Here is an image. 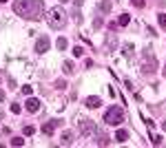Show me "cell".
Wrapping results in <instances>:
<instances>
[{
  "instance_id": "cell-10",
  "label": "cell",
  "mask_w": 166,
  "mask_h": 148,
  "mask_svg": "<svg viewBox=\"0 0 166 148\" xmlns=\"http://www.w3.org/2000/svg\"><path fill=\"white\" fill-rule=\"evenodd\" d=\"M69 144H73V133L71 131H64L62 133V146H69Z\"/></svg>"
},
{
  "instance_id": "cell-1",
  "label": "cell",
  "mask_w": 166,
  "mask_h": 148,
  "mask_svg": "<svg viewBox=\"0 0 166 148\" xmlns=\"http://www.w3.org/2000/svg\"><path fill=\"white\" fill-rule=\"evenodd\" d=\"M13 11L18 16L27 18V20H40L42 11H44V2L42 0H16Z\"/></svg>"
},
{
  "instance_id": "cell-9",
  "label": "cell",
  "mask_w": 166,
  "mask_h": 148,
  "mask_svg": "<svg viewBox=\"0 0 166 148\" xmlns=\"http://www.w3.org/2000/svg\"><path fill=\"white\" fill-rule=\"evenodd\" d=\"M27 110H29V113H38V110H40V99H29V102H27Z\"/></svg>"
},
{
  "instance_id": "cell-24",
  "label": "cell",
  "mask_w": 166,
  "mask_h": 148,
  "mask_svg": "<svg viewBox=\"0 0 166 148\" xmlns=\"http://www.w3.org/2000/svg\"><path fill=\"white\" fill-rule=\"evenodd\" d=\"M11 113H20V104H18V102L11 104Z\"/></svg>"
},
{
  "instance_id": "cell-30",
  "label": "cell",
  "mask_w": 166,
  "mask_h": 148,
  "mask_svg": "<svg viewBox=\"0 0 166 148\" xmlns=\"http://www.w3.org/2000/svg\"><path fill=\"white\" fill-rule=\"evenodd\" d=\"M164 71H166V69H164Z\"/></svg>"
},
{
  "instance_id": "cell-13",
  "label": "cell",
  "mask_w": 166,
  "mask_h": 148,
  "mask_svg": "<svg viewBox=\"0 0 166 148\" xmlns=\"http://www.w3.org/2000/svg\"><path fill=\"white\" fill-rule=\"evenodd\" d=\"M67 44H69V42H67V38H58V42H55V47H58L60 51H64V49H67Z\"/></svg>"
},
{
  "instance_id": "cell-11",
  "label": "cell",
  "mask_w": 166,
  "mask_h": 148,
  "mask_svg": "<svg viewBox=\"0 0 166 148\" xmlns=\"http://www.w3.org/2000/svg\"><path fill=\"white\" fill-rule=\"evenodd\" d=\"M73 69H76V67H73V62H64V64H62L64 75H71V73H73Z\"/></svg>"
},
{
  "instance_id": "cell-6",
  "label": "cell",
  "mask_w": 166,
  "mask_h": 148,
  "mask_svg": "<svg viewBox=\"0 0 166 148\" xmlns=\"http://www.w3.org/2000/svg\"><path fill=\"white\" fill-rule=\"evenodd\" d=\"M51 47V40L47 38V35H40L38 40H35V53H47Z\"/></svg>"
},
{
  "instance_id": "cell-19",
  "label": "cell",
  "mask_w": 166,
  "mask_h": 148,
  "mask_svg": "<svg viewBox=\"0 0 166 148\" xmlns=\"http://www.w3.org/2000/svg\"><path fill=\"white\" fill-rule=\"evenodd\" d=\"M24 144V139H20V137H13L11 139V146H22Z\"/></svg>"
},
{
  "instance_id": "cell-25",
  "label": "cell",
  "mask_w": 166,
  "mask_h": 148,
  "mask_svg": "<svg viewBox=\"0 0 166 148\" xmlns=\"http://www.w3.org/2000/svg\"><path fill=\"white\" fill-rule=\"evenodd\" d=\"M93 27H95V29H100V27H102V18H95V22H93Z\"/></svg>"
},
{
  "instance_id": "cell-5",
  "label": "cell",
  "mask_w": 166,
  "mask_h": 148,
  "mask_svg": "<svg viewBox=\"0 0 166 148\" xmlns=\"http://www.w3.org/2000/svg\"><path fill=\"white\" fill-rule=\"evenodd\" d=\"M95 131H98V128H95V124L91 122V119H82V122H80V133L84 135V137H89V135H93Z\"/></svg>"
},
{
  "instance_id": "cell-2",
  "label": "cell",
  "mask_w": 166,
  "mask_h": 148,
  "mask_svg": "<svg viewBox=\"0 0 166 148\" xmlns=\"http://www.w3.org/2000/svg\"><path fill=\"white\" fill-rule=\"evenodd\" d=\"M104 122H106L109 126H120V124L124 122V108L117 106V104L109 106L106 113H104Z\"/></svg>"
},
{
  "instance_id": "cell-23",
  "label": "cell",
  "mask_w": 166,
  "mask_h": 148,
  "mask_svg": "<svg viewBox=\"0 0 166 148\" xmlns=\"http://www.w3.org/2000/svg\"><path fill=\"white\" fill-rule=\"evenodd\" d=\"M131 2H133V7H137V9L144 7V0H131Z\"/></svg>"
},
{
  "instance_id": "cell-26",
  "label": "cell",
  "mask_w": 166,
  "mask_h": 148,
  "mask_svg": "<svg viewBox=\"0 0 166 148\" xmlns=\"http://www.w3.org/2000/svg\"><path fill=\"white\" fill-rule=\"evenodd\" d=\"M64 86H67V84H64V80H58V82H55V88H64Z\"/></svg>"
},
{
  "instance_id": "cell-17",
  "label": "cell",
  "mask_w": 166,
  "mask_h": 148,
  "mask_svg": "<svg viewBox=\"0 0 166 148\" xmlns=\"http://www.w3.org/2000/svg\"><path fill=\"white\" fill-rule=\"evenodd\" d=\"M106 144H109V137L100 135V137H98V146H106Z\"/></svg>"
},
{
  "instance_id": "cell-16",
  "label": "cell",
  "mask_w": 166,
  "mask_h": 148,
  "mask_svg": "<svg viewBox=\"0 0 166 148\" xmlns=\"http://www.w3.org/2000/svg\"><path fill=\"white\" fill-rule=\"evenodd\" d=\"M157 22H160L162 29H166V13H160V16H157Z\"/></svg>"
},
{
  "instance_id": "cell-22",
  "label": "cell",
  "mask_w": 166,
  "mask_h": 148,
  "mask_svg": "<svg viewBox=\"0 0 166 148\" xmlns=\"http://www.w3.org/2000/svg\"><path fill=\"white\" fill-rule=\"evenodd\" d=\"M82 53H84V49H82V47H76V49H73V55H76V58H80Z\"/></svg>"
},
{
  "instance_id": "cell-21",
  "label": "cell",
  "mask_w": 166,
  "mask_h": 148,
  "mask_svg": "<svg viewBox=\"0 0 166 148\" xmlns=\"http://www.w3.org/2000/svg\"><path fill=\"white\" fill-rule=\"evenodd\" d=\"M22 133H24V135H33V133H35V128H33V126H24V131H22Z\"/></svg>"
},
{
  "instance_id": "cell-7",
  "label": "cell",
  "mask_w": 166,
  "mask_h": 148,
  "mask_svg": "<svg viewBox=\"0 0 166 148\" xmlns=\"http://www.w3.org/2000/svg\"><path fill=\"white\" fill-rule=\"evenodd\" d=\"M55 128H58V119H51V122H47V124L42 126V133L44 135H53Z\"/></svg>"
},
{
  "instance_id": "cell-12",
  "label": "cell",
  "mask_w": 166,
  "mask_h": 148,
  "mask_svg": "<svg viewBox=\"0 0 166 148\" xmlns=\"http://www.w3.org/2000/svg\"><path fill=\"white\" fill-rule=\"evenodd\" d=\"M115 137H117V142H122V144H124V142L128 139V133H126V131H122V128H120V131L115 133Z\"/></svg>"
},
{
  "instance_id": "cell-28",
  "label": "cell",
  "mask_w": 166,
  "mask_h": 148,
  "mask_svg": "<svg viewBox=\"0 0 166 148\" xmlns=\"http://www.w3.org/2000/svg\"><path fill=\"white\" fill-rule=\"evenodd\" d=\"M0 102H5V93H2V91H0Z\"/></svg>"
},
{
  "instance_id": "cell-20",
  "label": "cell",
  "mask_w": 166,
  "mask_h": 148,
  "mask_svg": "<svg viewBox=\"0 0 166 148\" xmlns=\"http://www.w3.org/2000/svg\"><path fill=\"white\" fill-rule=\"evenodd\" d=\"M22 93H24V95H31V93H33V86H29V84L22 86Z\"/></svg>"
},
{
  "instance_id": "cell-27",
  "label": "cell",
  "mask_w": 166,
  "mask_h": 148,
  "mask_svg": "<svg viewBox=\"0 0 166 148\" xmlns=\"http://www.w3.org/2000/svg\"><path fill=\"white\" fill-rule=\"evenodd\" d=\"M82 2H84V0H73V5H76V7H80Z\"/></svg>"
},
{
  "instance_id": "cell-18",
  "label": "cell",
  "mask_w": 166,
  "mask_h": 148,
  "mask_svg": "<svg viewBox=\"0 0 166 148\" xmlns=\"http://www.w3.org/2000/svg\"><path fill=\"white\" fill-rule=\"evenodd\" d=\"M106 49H109V51H113V49H115V38H113V35L109 38V44H106Z\"/></svg>"
},
{
  "instance_id": "cell-14",
  "label": "cell",
  "mask_w": 166,
  "mask_h": 148,
  "mask_svg": "<svg viewBox=\"0 0 166 148\" xmlns=\"http://www.w3.org/2000/svg\"><path fill=\"white\" fill-rule=\"evenodd\" d=\"M128 22H131V16H128V13H122V16H120V24H122V27H126Z\"/></svg>"
},
{
  "instance_id": "cell-4",
  "label": "cell",
  "mask_w": 166,
  "mask_h": 148,
  "mask_svg": "<svg viewBox=\"0 0 166 148\" xmlns=\"http://www.w3.org/2000/svg\"><path fill=\"white\" fill-rule=\"evenodd\" d=\"M144 60H146V62H142V69H144V73H149V75H151V73H155V69H157V62H155L153 53H151L149 49L144 51Z\"/></svg>"
},
{
  "instance_id": "cell-3",
  "label": "cell",
  "mask_w": 166,
  "mask_h": 148,
  "mask_svg": "<svg viewBox=\"0 0 166 148\" xmlns=\"http://www.w3.org/2000/svg\"><path fill=\"white\" fill-rule=\"evenodd\" d=\"M49 24L53 29H62V27L67 24V13H64L62 7H53L49 11Z\"/></svg>"
},
{
  "instance_id": "cell-29",
  "label": "cell",
  "mask_w": 166,
  "mask_h": 148,
  "mask_svg": "<svg viewBox=\"0 0 166 148\" xmlns=\"http://www.w3.org/2000/svg\"><path fill=\"white\" fill-rule=\"evenodd\" d=\"M0 2H7V0H0Z\"/></svg>"
},
{
  "instance_id": "cell-8",
  "label": "cell",
  "mask_w": 166,
  "mask_h": 148,
  "mask_svg": "<svg viewBox=\"0 0 166 148\" xmlns=\"http://www.w3.org/2000/svg\"><path fill=\"white\" fill-rule=\"evenodd\" d=\"M100 104H102V99H100V97H95V95L84 99V106H87V108H98Z\"/></svg>"
},
{
  "instance_id": "cell-15",
  "label": "cell",
  "mask_w": 166,
  "mask_h": 148,
  "mask_svg": "<svg viewBox=\"0 0 166 148\" xmlns=\"http://www.w3.org/2000/svg\"><path fill=\"white\" fill-rule=\"evenodd\" d=\"M98 7H100V11H104V13H109V11H111V5H109V2H104V0H102V2H100Z\"/></svg>"
}]
</instances>
